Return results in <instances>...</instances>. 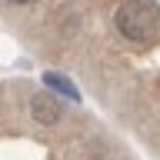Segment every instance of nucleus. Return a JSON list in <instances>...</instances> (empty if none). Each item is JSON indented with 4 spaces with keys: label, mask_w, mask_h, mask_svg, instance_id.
<instances>
[{
    "label": "nucleus",
    "mask_w": 160,
    "mask_h": 160,
    "mask_svg": "<svg viewBox=\"0 0 160 160\" xmlns=\"http://www.w3.org/2000/svg\"><path fill=\"white\" fill-rule=\"evenodd\" d=\"M117 23L120 37L130 43H153L160 37V3L157 0H123L117 7Z\"/></svg>",
    "instance_id": "nucleus-1"
},
{
    "label": "nucleus",
    "mask_w": 160,
    "mask_h": 160,
    "mask_svg": "<svg viewBox=\"0 0 160 160\" xmlns=\"http://www.w3.org/2000/svg\"><path fill=\"white\" fill-rule=\"evenodd\" d=\"M30 113H33L37 123L50 127V123H57V120H60V103H57L53 93H37V97L30 100Z\"/></svg>",
    "instance_id": "nucleus-2"
},
{
    "label": "nucleus",
    "mask_w": 160,
    "mask_h": 160,
    "mask_svg": "<svg viewBox=\"0 0 160 160\" xmlns=\"http://www.w3.org/2000/svg\"><path fill=\"white\" fill-rule=\"evenodd\" d=\"M43 83H47V87H53V90H60V93H67L70 100H80L77 87H73L70 80H63V77H60V73H43Z\"/></svg>",
    "instance_id": "nucleus-3"
},
{
    "label": "nucleus",
    "mask_w": 160,
    "mask_h": 160,
    "mask_svg": "<svg viewBox=\"0 0 160 160\" xmlns=\"http://www.w3.org/2000/svg\"><path fill=\"white\" fill-rule=\"evenodd\" d=\"M10 3H37V0H10Z\"/></svg>",
    "instance_id": "nucleus-4"
}]
</instances>
